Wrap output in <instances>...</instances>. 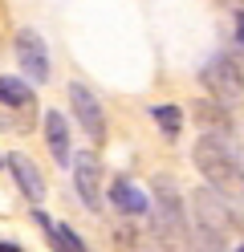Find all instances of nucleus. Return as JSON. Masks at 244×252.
Instances as JSON below:
<instances>
[{
	"instance_id": "nucleus-3",
	"label": "nucleus",
	"mask_w": 244,
	"mask_h": 252,
	"mask_svg": "<svg viewBox=\"0 0 244 252\" xmlns=\"http://www.w3.org/2000/svg\"><path fill=\"white\" fill-rule=\"evenodd\" d=\"M191 224H195V236H200V244L208 252H220L224 236H228V224H232V212H228V203L211 187H200L191 195Z\"/></svg>"
},
{
	"instance_id": "nucleus-1",
	"label": "nucleus",
	"mask_w": 244,
	"mask_h": 252,
	"mask_svg": "<svg viewBox=\"0 0 244 252\" xmlns=\"http://www.w3.org/2000/svg\"><path fill=\"white\" fill-rule=\"evenodd\" d=\"M155 236L175 252L187 248V212H183L175 179H167V175L155 179Z\"/></svg>"
},
{
	"instance_id": "nucleus-12",
	"label": "nucleus",
	"mask_w": 244,
	"mask_h": 252,
	"mask_svg": "<svg viewBox=\"0 0 244 252\" xmlns=\"http://www.w3.org/2000/svg\"><path fill=\"white\" fill-rule=\"evenodd\" d=\"M0 106H8V110H29V106H33V86H25L21 77L0 73Z\"/></svg>"
},
{
	"instance_id": "nucleus-9",
	"label": "nucleus",
	"mask_w": 244,
	"mask_h": 252,
	"mask_svg": "<svg viewBox=\"0 0 244 252\" xmlns=\"http://www.w3.org/2000/svg\"><path fill=\"white\" fill-rule=\"evenodd\" d=\"M45 138H49V151L61 167H70V122H65L61 110H45Z\"/></svg>"
},
{
	"instance_id": "nucleus-6",
	"label": "nucleus",
	"mask_w": 244,
	"mask_h": 252,
	"mask_svg": "<svg viewBox=\"0 0 244 252\" xmlns=\"http://www.w3.org/2000/svg\"><path fill=\"white\" fill-rule=\"evenodd\" d=\"M204 86L211 90V98H220V102H240L244 98V73L236 69L232 57H211L204 65Z\"/></svg>"
},
{
	"instance_id": "nucleus-10",
	"label": "nucleus",
	"mask_w": 244,
	"mask_h": 252,
	"mask_svg": "<svg viewBox=\"0 0 244 252\" xmlns=\"http://www.w3.org/2000/svg\"><path fill=\"white\" fill-rule=\"evenodd\" d=\"M191 114H195V122H200L208 134H216V138H232V118H228V110H224V106H216V102H195V106H191Z\"/></svg>"
},
{
	"instance_id": "nucleus-2",
	"label": "nucleus",
	"mask_w": 244,
	"mask_h": 252,
	"mask_svg": "<svg viewBox=\"0 0 244 252\" xmlns=\"http://www.w3.org/2000/svg\"><path fill=\"white\" fill-rule=\"evenodd\" d=\"M191 163L200 167V175L211 187H232L240 183V155L232 147V138H216V134H204L191 151Z\"/></svg>"
},
{
	"instance_id": "nucleus-14",
	"label": "nucleus",
	"mask_w": 244,
	"mask_h": 252,
	"mask_svg": "<svg viewBox=\"0 0 244 252\" xmlns=\"http://www.w3.org/2000/svg\"><path fill=\"white\" fill-rule=\"evenodd\" d=\"M232 41H236V49L244 53V12H236V33H232Z\"/></svg>"
},
{
	"instance_id": "nucleus-7",
	"label": "nucleus",
	"mask_w": 244,
	"mask_h": 252,
	"mask_svg": "<svg viewBox=\"0 0 244 252\" xmlns=\"http://www.w3.org/2000/svg\"><path fill=\"white\" fill-rule=\"evenodd\" d=\"M12 49H16V61H21V69H25L29 82L45 86V82H49V49H45L41 33H33V29H21V33L12 37Z\"/></svg>"
},
{
	"instance_id": "nucleus-4",
	"label": "nucleus",
	"mask_w": 244,
	"mask_h": 252,
	"mask_svg": "<svg viewBox=\"0 0 244 252\" xmlns=\"http://www.w3.org/2000/svg\"><path fill=\"white\" fill-rule=\"evenodd\" d=\"M73 191L81 195L90 212H102L106 208V179H102V167H98L94 151H81L73 159Z\"/></svg>"
},
{
	"instance_id": "nucleus-5",
	"label": "nucleus",
	"mask_w": 244,
	"mask_h": 252,
	"mask_svg": "<svg viewBox=\"0 0 244 252\" xmlns=\"http://www.w3.org/2000/svg\"><path fill=\"white\" fill-rule=\"evenodd\" d=\"M70 106H73L77 126L90 134V143H102L106 138V110H102V102H98V94L86 82H73L70 86Z\"/></svg>"
},
{
	"instance_id": "nucleus-8",
	"label": "nucleus",
	"mask_w": 244,
	"mask_h": 252,
	"mask_svg": "<svg viewBox=\"0 0 244 252\" xmlns=\"http://www.w3.org/2000/svg\"><path fill=\"white\" fill-rule=\"evenodd\" d=\"M8 171L16 175V187L25 191V199H33V203H41L45 199V179H41V167L33 163V159H25V155H8Z\"/></svg>"
},
{
	"instance_id": "nucleus-17",
	"label": "nucleus",
	"mask_w": 244,
	"mask_h": 252,
	"mask_svg": "<svg viewBox=\"0 0 244 252\" xmlns=\"http://www.w3.org/2000/svg\"><path fill=\"white\" fill-rule=\"evenodd\" d=\"M0 163H4V159H0Z\"/></svg>"
},
{
	"instance_id": "nucleus-13",
	"label": "nucleus",
	"mask_w": 244,
	"mask_h": 252,
	"mask_svg": "<svg viewBox=\"0 0 244 252\" xmlns=\"http://www.w3.org/2000/svg\"><path fill=\"white\" fill-rule=\"evenodd\" d=\"M151 118H155V126L167 138H175L179 130H183V110L179 106H171V102H163V106H151Z\"/></svg>"
},
{
	"instance_id": "nucleus-11",
	"label": "nucleus",
	"mask_w": 244,
	"mask_h": 252,
	"mask_svg": "<svg viewBox=\"0 0 244 252\" xmlns=\"http://www.w3.org/2000/svg\"><path fill=\"white\" fill-rule=\"evenodd\" d=\"M110 199L118 203V208H122L126 216H135V220H139V216H146V212H151V203H146V195L139 191L135 183H126V179H118V183L110 187Z\"/></svg>"
},
{
	"instance_id": "nucleus-15",
	"label": "nucleus",
	"mask_w": 244,
	"mask_h": 252,
	"mask_svg": "<svg viewBox=\"0 0 244 252\" xmlns=\"http://www.w3.org/2000/svg\"><path fill=\"white\" fill-rule=\"evenodd\" d=\"M0 252H21V244H0Z\"/></svg>"
},
{
	"instance_id": "nucleus-16",
	"label": "nucleus",
	"mask_w": 244,
	"mask_h": 252,
	"mask_svg": "<svg viewBox=\"0 0 244 252\" xmlns=\"http://www.w3.org/2000/svg\"><path fill=\"white\" fill-rule=\"evenodd\" d=\"M236 252H244V244H236Z\"/></svg>"
}]
</instances>
